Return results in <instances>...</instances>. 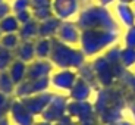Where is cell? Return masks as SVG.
<instances>
[{
  "label": "cell",
  "mask_w": 135,
  "mask_h": 125,
  "mask_svg": "<svg viewBox=\"0 0 135 125\" xmlns=\"http://www.w3.org/2000/svg\"><path fill=\"white\" fill-rule=\"evenodd\" d=\"M57 35H59V41H62L65 44H75L79 40V31L71 22H60Z\"/></svg>",
  "instance_id": "3957f363"
},
{
  "label": "cell",
  "mask_w": 135,
  "mask_h": 125,
  "mask_svg": "<svg viewBox=\"0 0 135 125\" xmlns=\"http://www.w3.org/2000/svg\"><path fill=\"white\" fill-rule=\"evenodd\" d=\"M10 9L15 15L19 12H25V10H31V0H13L10 4Z\"/></svg>",
  "instance_id": "9a60e30c"
},
{
  "label": "cell",
  "mask_w": 135,
  "mask_h": 125,
  "mask_svg": "<svg viewBox=\"0 0 135 125\" xmlns=\"http://www.w3.org/2000/svg\"><path fill=\"white\" fill-rule=\"evenodd\" d=\"M115 0H98V3L101 4V6H107V4H110V3H113Z\"/></svg>",
  "instance_id": "ffe728a7"
},
{
  "label": "cell",
  "mask_w": 135,
  "mask_h": 125,
  "mask_svg": "<svg viewBox=\"0 0 135 125\" xmlns=\"http://www.w3.org/2000/svg\"><path fill=\"white\" fill-rule=\"evenodd\" d=\"M2 2H4V0H0V3H2Z\"/></svg>",
  "instance_id": "cb8c5ba5"
},
{
  "label": "cell",
  "mask_w": 135,
  "mask_h": 125,
  "mask_svg": "<svg viewBox=\"0 0 135 125\" xmlns=\"http://www.w3.org/2000/svg\"><path fill=\"white\" fill-rule=\"evenodd\" d=\"M62 21L56 16H51L46 21H41L40 24H38V35L43 38H47L50 35L57 33L59 30V25H60Z\"/></svg>",
  "instance_id": "8992f818"
},
{
  "label": "cell",
  "mask_w": 135,
  "mask_h": 125,
  "mask_svg": "<svg viewBox=\"0 0 135 125\" xmlns=\"http://www.w3.org/2000/svg\"><path fill=\"white\" fill-rule=\"evenodd\" d=\"M2 115H3V113H2V112H0V116H2Z\"/></svg>",
  "instance_id": "d4e9b609"
},
{
  "label": "cell",
  "mask_w": 135,
  "mask_h": 125,
  "mask_svg": "<svg viewBox=\"0 0 135 125\" xmlns=\"http://www.w3.org/2000/svg\"><path fill=\"white\" fill-rule=\"evenodd\" d=\"M10 4L7 3V2H2L0 3V21L3 19V18H6L7 15H10Z\"/></svg>",
  "instance_id": "d6986e66"
},
{
  "label": "cell",
  "mask_w": 135,
  "mask_h": 125,
  "mask_svg": "<svg viewBox=\"0 0 135 125\" xmlns=\"http://www.w3.org/2000/svg\"><path fill=\"white\" fill-rule=\"evenodd\" d=\"M79 3H81L79 0H53L51 2L53 15L60 21L71 18L79 10Z\"/></svg>",
  "instance_id": "7a4b0ae2"
},
{
  "label": "cell",
  "mask_w": 135,
  "mask_h": 125,
  "mask_svg": "<svg viewBox=\"0 0 135 125\" xmlns=\"http://www.w3.org/2000/svg\"><path fill=\"white\" fill-rule=\"evenodd\" d=\"M122 53L128 54V58H126V56H120V59L123 61V63H125L126 66H131V65H134V63H135V49L128 47L126 50L122 52Z\"/></svg>",
  "instance_id": "2e32d148"
},
{
  "label": "cell",
  "mask_w": 135,
  "mask_h": 125,
  "mask_svg": "<svg viewBox=\"0 0 135 125\" xmlns=\"http://www.w3.org/2000/svg\"><path fill=\"white\" fill-rule=\"evenodd\" d=\"M7 74H9V77L12 78V81L15 84H19L21 81H24L25 77H27V65H25V62L15 61L13 63H10Z\"/></svg>",
  "instance_id": "52a82bcc"
},
{
  "label": "cell",
  "mask_w": 135,
  "mask_h": 125,
  "mask_svg": "<svg viewBox=\"0 0 135 125\" xmlns=\"http://www.w3.org/2000/svg\"><path fill=\"white\" fill-rule=\"evenodd\" d=\"M13 85H15V82L9 77L7 71L0 72V93H3L6 96L10 94V93L13 91Z\"/></svg>",
  "instance_id": "4fadbf2b"
},
{
  "label": "cell",
  "mask_w": 135,
  "mask_h": 125,
  "mask_svg": "<svg viewBox=\"0 0 135 125\" xmlns=\"http://www.w3.org/2000/svg\"><path fill=\"white\" fill-rule=\"evenodd\" d=\"M19 21L15 15H7L6 18L0 21V31L3 34H13L19 30Z\"/></svg>",
  "instance_id": "30bf717a"
},
{
  "label": "cell",
  "mask_w": 135,
  "mask_h": 125,
  "mask_svg": "<svg viewBox=\"0 0 135 125\" xmlns=\"http://www.w3.org/2000/svg\"><path fill=\"white\" fill-rule=\"evenodd\" d=\"M56 43L57 46L51 44L50 54H53V61L57 62L60 68H78L82 63V53L69 49L62 41H56Z\"/></svg>",
  "instance_id": "6da1fadb"
},
{
  "label": "cell",
  "mask_w": 135,
  "mask_h": 125,
  "mask_svg": "<svg viewBox=\"0 0 135 125\" xmlns=\"http://www.w3.org/2000/svg\"><path fill=\"white\" fill-rule=\"evenodd\" d=\"M34 49H35V54H37L40 59L46 58L51 53V43L49 38H43L41 37L38 41L34 43Z\"/></svg>",
  "instance_id": "8fae6325"
},
{
  "label": "cell",
  "mask_w": 135,
  "mask_h": 125,
  "mask_svg": "<svg viewBox=\"0 0 135 125\" xmlns=\"http://www.w3.org/2000/svg\"><path fill=\"white\" fill-rule=\"evenodd\" d=\"M0 125H7V121H6V118H0Z\"/></svg>",
  "instance_id": "7402d4cb"
},
{
  "label": "cell",
  "mask_w": 135,
  "mask_h": 125,
  "mask_svg": "<svg viewBox=\"0 0 135 125\" xmlns=\"http://www.w3.org/2000/svg\"><path fill=\"white\" fill-rule=\"evenodd\" d=\"M21 43V38L18 34H4L3 37L0 38V46L4 49H7V50H15V49L19 46Z\"/></svg>",
  "instance_id": "7c38bea8"
},
{
  "label": "cell",
  "mask_w": 135,
  "mask_h": 125,
  "mask_svg": "<svg viewBox=\"0 0 135 125\" xmlns=\"http://www.w3.org/2000/svg\"><path fill=\"white\" fill-rule=\"evenodd\" d=\"M12 63V52L0 46V72L7 71Z\"/></svg>",
  "instance_id": "5bb4252c"
},
{
  "label": "cell",
  "mask_w": 135,
  "mask_h": 125,
  "mask_svg": "<svg viewBox=\"0 0 135 125\" xmlns=\"http://www.w3.org/2000/svg\"><path fill=\"white\" fill-rule=\"evenodd\" d=\"M0 34H2V31H0Z\"/></svg>",
  "instance_id": "484cf974"
},
{
  "label": "cell",
  "mask_w": 135,
  "mask_h": 125,
  "mask_svg": "<svg viewBox=\"0 0 135 125\" xmlns=\"http://www.w3.org/2000/svg\"><path fill=\"white\" fill-rule=\"evenodd\" d=\"M16 54L18 58L21 59L22 62H28V61H32L34 56H35V49H34V43L32 41H21L19 46L16 49Z\"/></svg>",
  "instance_id": "9c48e42d"
},
{
  "label": "cell",
  "mask_w": 135,
  "mask_h": 125,
  "mask_svg": "<svg viewBox=\"0 0 135 125\" xmlns=\"http://www.w3.org/2000/svg\"><path fill=\"white\" fill-rule=\"evenodd\" d=\"M125 43H126V46H128V47L135 49V27H132L131 30L126 33V35H125Z\"/></svg>",
  "instance_id": "ac0fdd59"
},
{
  "label": "cell",
  "mask_w": 135,
  "mask_h": 125,
  "mask_svg": "<svg viewBox=\"0 0 135 125\" xmlns=\"http://www.w3.org/2000/svg\"><path fill=\"white\" fill-rule=\"evenodd\" d=\"M53 0H31V9H41V7H51Z\"/></svg>",
  "instance_id": "e0dca14e"
},
{
  "label": "cell",
  "mask_w": 135,
  "mask_h": 125,
  "mask_svg": "<svg viewBox=\"0 0 135 125\" xmlns=\"http://www.w3.org/2000/svg\"><path fill=\"white\" fill-rule=\"evenodd\" d=\"M75 74L72 71H60L57 74H54L51 78V84L62 90H71L75 84Z\"/></svg>",
  "instance_id": "277c9868"
},
{
  "label": "cell",
  "mask_w": 135,
  "mask_h": 125,
  "mask_svg": "<svg viewBox=\"0 0 135 125\" xmlns=\"http://www.w3.org/2000/svg\"><path fill=\"white\" fill-rule=\"evenodd\" d=\"M116 13L125 25H135V10L131 7V4L118 3L116 4Z\"/></svg>",
  "instance_id": "ba28073f"
},
{
  "label": "cell",
  "mask_w": 135,
  "mask_h": 125,
  "mask_svg": "<svg viewBox=\"0 0 135 125\" xmlns=\"http://www.w3.org/2000/svg\"><path fill=\"white\" fill-rule=\"evenodd\" d=\"M119 3H126V4H131L132 2H135V0H118Z\"/></svg>",
  "instance_id": "44dd1931"
},
{
  "label": "cell",
  "mask_w": 135,
  "mask_h": 125,
  "mask_svg": "<svg viewBox=\"0 0 135 125\" xmlns=\"http://www.w3.org/2000/svg\"><path fill=\"white\" fill-rule=\"evenodd\" d=\"M51 71V65L44 61L34 62L32 65L27 66V80H38V78H46L47 74Z\"/></svg>",
  "instance_id": "5b68a950"
},
{
  "label": "cell",
  "mask_w": 135,
  "mask_h": 125,
  "mask_svg": "<svg viewBox=\"0 0 135 125\" xmlns=\"http://www.w3.org/2000/svg\"><path fill=\"white\" fill-rule=\"evenodd\" d=\"M79 2H84V3H87V2H90V0H79Z\"/></svg>",
  "instance_id": "603a6c76"
}]
</instances>
